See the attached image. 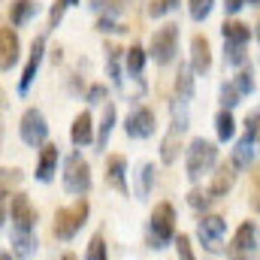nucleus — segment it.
I'll return each mask as SVG.
<instances>
[{
    "instance_id": "nucleus-1",
    "label": "nucleus",
    "mask_w": 260,
    "mask_h": 260,
    "mask_svg": "<svg viewBox=\"0 0 260 260\" xmlns=\"http://www.w3.org/2000/svg\"><path fill=\"white\" fill-rule=\"evenodd\" d=\"M88 212H91V206H88L85 197H79L73 206L58 209V212H55V227H52V233H55L58 239H73V236L82 230V224L88 221Z\"/></svg>"
},
{
    "instance_id": "nucleus-2",
    "label": "nucleus",
    "mask_w": 260,
    "mask_h": 260,
    "mask_svg": "<svg viewBox=\"0 0 260 260\" xmlns=\"http://www.w3.org/2000/svg\"><path fill=\"white\" fill-rule=\"evenodd\" d=\"M151 245L154 248H164L167 242H173L176 239V209H173V203H157L154 209H151Z\"/></svg>"
},
{
    "instance_id": "nucleus-3",
    "label": "nucleus",
    "mask_w": 260,
    "mask_h": 260,
    "mask_svg": "<svg viewBox=\"0 0 260 260\" xmlns=\"http://www.w3.org/2000/svg\"><path fill=\"white\" fill-rule=\"evenodd\" d=\"M64 188L76 197H85L91 191V167L79 151H73L64 164Z\"/></svg>"
},
{
    "instance_id": "nucleus-4",
    "label": "nucleus",
    "mask_w": 260,
    "mask_h": 260,
    "mask_svg": "<svg viewBox=\"0 0 260 260\" xmlns=\"http://www.w3.org/2000/svg\"><path fill=\"white\" fill-rule=\"evenodd\" d=\"M218 164V148H215V142H209V139H194L191 145H188V179H200L203 173H209L212 167Z\"/></svg>"
},
{
    "instance_id": "nucleus-5",
    "label": "nucleus",
    "mask_w": 260,
    "mask_h": 260,
    "mask_svg": "<svg viewBox=\"0 0 260 260\" xmlns=\"http://www.w3.org/2000/svg\"><path fill=\"white\" fill-rule=\"evenodd\" d=\"M257 254V224L254 221H242L227 245V257L230 260H254Z\"/></svg>"
},
{
    "instance_id": "nucleus-6",
    "label": "nucleus",
    "mask_w": 260,
    "mask_h": 260,
    "mask_svg": "<svg viewBox=\"0 0 260 260\" xmlns=\"http://www.w3.org/2000/svg\"><path fill=\"white\" fill-rule=\"evenodd\" d=\"M176 49H179V24L157 27L154 37H151V58H154V64L167 67L176 58Z\"/></svg>"
},
{
    "instance_id": "nucleus-7",
    "label": "nucleus",
    "mask_w": 260,
    "mask_h": 260,
    "mask_svg": "<svg viewBox=\"0 0 260 260\" xmlns=\"http://www.w3.org/2000/svg\"><path fill=\"white\" fill-rule=\"evenodd\" d=\"M18 136L24 145L37 148V145H46V136H49V124H46V115L40 109H24L21 115V124H18Z\"/></svg>"
},
{
    "instance_id": "nucleus-8",
    "label": "nucleus",
    "mask_w": 260,
    "mask_h": 260,
    "mask_svg": "<svg viewBox=\"0 0 260 260\" xmlns=\"http://www.w3.org/2000/svg\"><path fill=\"white\" fill-rule=\"evenodd\" d=\"M197 233H200V239H203V245L209 251H218L221 248V239L227 233V221L221 215H203L200 224H197Z\"/></svg>"
},
{
    "instance_id": "nucleus-9",
    "label": "nucleus",
    "mask_w": 260,
    "mask_h": 260,
    "mask_svg": "<svg viewBox=\"0 0 260 260\" xmlns=\"http://www.w3.org/2000/svg\"><path fill=\"white\" fill-rule=\"evenodd\" d=\"M9 218L15 221V230H34L37 227V209L27 194H12L9 200Z\"/></svg>"
},
{
    "instance_id": "nucleus-10",
    "label": "nucleus",
    "mask_w": 260,
    "mask_h": 260,
    "mask_svg": "<svg viewBox=\"0 0 260 260\" xmlns=\"http://www.w3.org/2000/svg\"><path fill=\"white\" fill-rule=\"evenodd\" d=\"M154 127H157V118H154V109H148V106H139L124 124L130 139H148V136H154Z\"/></svg>"
},
{
    "instance_id": "nucleus-11",
    "label": "nucleus",
    "mask_w": 260,
    "mask_h": 260,
    "mask_svg": "<svg viewBox=\"0 0 260 260\" xmlns=\"http://www.w3.org/2000/svg\"><path fill=\"white\" fill-rule=\"evenodd\" d=\"M43 55H46V37H37L34 46H30V58H27V64L21 70V79H18V91L21 94L30 91V85H34V79L40 73V64H43Z\"/></svg>"
},
{
    "instance_id": "nucleus-12",
    "label": "nucleus",
    "mask_w": 260,
    "mask_h": 260,
    "mask_svg": "<svg viewBox=\"0 0 260 260\" xmlns=\"http://www.w3.org/2000/svg\"><path fill=\"white\" fill-rule=\"evenodd\" d=\"M18 52H21L18 34L12 27H0V70H9L18 64Z\"/></svg>"
},
{
    "instance_id": "nucleus-13",
    "label": "nucleus",
    "mask_w": 260,
    "mask_h": 260,
    "mask_svg": "<svg viewBox=\"0 0 260 260\" xmlns=\"http://www.w3.org/2000/svg\"><path fill=\"white\" fill-rule=\"evenodd\" d=\"M58 157H61L58 145L46 142V145L40 148V160H37V179H40V182H52V176L58 173Z\"/></svg>"
},
{
    "instance_id": "nucleus-14",
    "label": "nucleus",
    "mask_w": 260,
    "mask_h": 260,
    "mask_svg": "<svg viewBox=\"0 0 260 260\" xmlns=\"http://www.w3.org/2000/svg\"><path fill=\"white\" fill-rule=\"evenodd\" d=\"M209 67H212V46L203 34H197L191 40V70L203 76V73H209Z\"/></svg>"
},
{
    "instance_id": "nucleus-15",
    "label": "nucleus",
    "mask_w": 260,
    "mask_h": 260,
    "mask_svg": "<svg viewBox=\"0 0 260 260\" xmlns=\"http://www.w3.org/2000/svg\"><path fill=\"white\" fill-rule=\"evenodd\" d=\"M124 173H127V160H124V154H109V157H106V182H109L115 191H121V194H127Z\"/></svg>"
},
{
    "instance_id": "nucleus-16",
    "label": "nucleus",
    "mask_w": 260,
    "mask_h": 260,
    "mask_svg": "<svg viewBox=\"0 0 260 260\" xmlns=\"http://www.w3.org/2000/svg\"><path fill=\"white\" fill-rule=\"evenodd\" d=\"M233 182H236V170L233 167H218V173H212V182H209V197L212 200H218V197H227L230 194V188H233Z\"/></svg>"
},
{
    "instance_id": "nucleus-17",
    "label": "nucleus",
    "mask_w": 260,
    "mask_h": 260,
    "mask_svg": "<svg viewBox=\"0 0 260 260\" xmlns=\"http://www.w3.org/2000/svg\"><path fill=\"white\" fill-rule=\"evenodd\" d=\"M70 139H73V145H79V148L94 139V118H91V112H79V115L73 118Z\"/></svg>"
},
{
    "instance_id": "nucleus-18",
    "label": "nucleus",
    "mask_w": 260,
    "mask_h": 260,
    "mask_svg": "<svg viewBox=\"0 0 260 260\" xmlns=\"http://www.w3.org/2000/svg\"><path fill=\"white\" fill-rule=\"evenodd\" d=\"M221 34H224V43L227 46H245L251 40V27L242 24V21H233V18L221 24Z\"/></svg>"
},
{
    "instance_id": "nucleus-19",
    "label": "nucleus",
    "mask_w": 260,
    "mask_h": 260,
    "mask_svg": "<svg viewBox=\"0 0 260 260\" xmlns=\"http://www.w3.org/2000/svg\"><path fill=\"white\" fill-rule=\"evenodd\" d=\"M37 239L34 230H12V257H34Z\"/></svg>"
},
{
    "instance_id": "nucleus-20",
    "label": "nucleus",
    "mask_w": 260,
    "mask_h": 260,
    "mask_svg": "<svg viewBox=\"0 0 260 260\" xmlns=\"http://www.w3.org/2000/svg\"><path fill=\"white\" fill-rule=\"evenodd\" d=\"M191 73H194L191 67H179V73H176V100H182V103H188L194 97V76Z\"/></svg>"
},
{
    "instance_id": "nucleus-21",
    "label": "nucleus",
    "mask_w": 260,
    "mask_h": 260,
    "mask_svg": "<svg viewBox=\"0 0 260 260\" xmlns=\"http://www.w3.org/2000/svg\"><path fill=\"white\" fill-rule=\"evenodd\" d=\"M21 185V170L18 167H0V203L6 197H12V191Z\"/></svg>"
},
{
    "instance_id": "nucleus-22",
    "label": "nucleus",
    "mask_w": 260,
    "mask_h": 260,
    "mask_svg": "<svg viewBox=\"0 0 260 260\" xmlns=\"http://www.w3.org/2000/svg\"><path fill=\"white\" fill-rule=\"evenodd\" d=\"M34 12H37V3H34V0H12V3H9V21H12L15 27L24 24Z\"/></svg>"
},
{
    "instance_id": "nucleus-23",
    "label": "nucleus",
    "mask_w": 260,
    "mask_h": 260,
    "mask_svg": "<svg viewBox=\"0 0 260 260\" xmlns=\"http://www.w3.org/2000/svg\"><path fill=\"white\" fill-rule=\"evenodd\" d=\"M215 133H218L221 142H227V139L236 136V118L230 115V109H221V112L215 115Z\"/></svg>"
},
{
    "instance_id": "nucleus-24",
    "label": "nucleus",
    "mask_w": 260,
    "mask_h": 260,
    "mask_svg": "<svg viewBox=\"0 0 260 260\" xmlns=\"http://www.w3.org/2000/svg\"><path fill=\"white\" fill-rule=\"evenodd\" d=\"M179 151H182V139H179V133L173 130V133H167L164 142H160V160H164V164H176V160H179Z\"/></svg>"
},
{
    "instance_id": "nucleus-25",
    "label": "nucleus",
    "mask_w": 260,
    "mask_h": 260,
    "mask_svg": "<svg viewBox=\"0 0 260 260\" xmlns=\"http://www.w3.org/2000/svg\"><path fill=\"white\" fill-rule=\"evenodd\" d=\"M251 136H245V139H239V145L233 148V170H245V167H251Z\"/></svg>"
},
{
    "instance_id": "nucleus-26",
    "label": "nucleus",
    "mask_w": 260,
    "mask_h": 260,
    "mask_svg": "<svg viewBox=\"0 0 260 260\" xmlns=\"http://www.w3.org/2000/svg\"><path fill=\"white\" fill-rule=\"evenodd\" d=\"M112 124H115V106L106 103V109H103V121H100V133H97V145H100V148H106L109 133H112Z\"/></svg>"
},
{
    "instance_id": "nucleus-27",
    "label": "nucleus",
    "mask_w": 260,
    "mask_h": 260,
    "mask_svg": "<svg viewBox=\"0 0 260 260\" xmlns=\"http://www.w3.org/2000/svg\"><path fill=\"white\" fill-rule=\"evenodd\" d=\"M124 64H127V73L139 76L142 67H145V49H142V46H130L127 55H124Z\"/></svg>"
},
{
    "instance_id": "nucleus-28",
    "label": "nucleus",
    "mask_w": 260,
    "mask_h": 260,
    "mask_svg": "<svg viewBox=\"0 0 260 260\" xmlns=\"http://www.w3.org/2000/svg\"><path fill=\"white\" fill-rule=\"evenodd\" d=\"M85 260H109V251H106V239H103V233L91 236L88 251H85Z\"/></svg>"
},
{
    "instance_id": "nucleus-29",
    "label": "nucleus",
    "mask_w": 260,
    "mask_h": 260,
    "mask_svg": "<svg viewBox=\"0 0 260 260\" xmlns=\"http://www.w3.org/2000/svg\"><path fill=\"white\" fill-rule=\"evenodd\" d=\"M215 0H188V9H191V18L194 21H206L209 12H212Z\"/></svg>"
},
{
    "instance_id": "nucleus-30",
    "label": "nucleus",
    "mask_w": 260,
    "mask_h": 260,
    "mask_svg": "<svg viewBox=\"0 0 260 260\" xmlns=\"http://www.w3.org/2000/svg\"><path fill=\"white\" fill-rule=\"evenodd\" d=\"M233 88H236L239 94H251V91H254V73H251L248 67H242L239 76H236V82H233Z\"/></svg>"
},
{
    "instance_id": "nucleus-31",
    "label": "nucleus",
    "mask_w": 260,
    "mask_h": 260,
    "mask_svg": "<svg viewBox=\"0 0 260 260\" xmlns=\"http://www.w3.org/2000/svg\"><path fill=\"white\" fill-rule=\"evenodd\" d=\"M176 6H179V0H151V3H148V15L160 18V15H167L170 9H176Z\"/></svg>"
},
{
    "instance_id": "nucleus-32",
    "label": "nucleus",
    "mask_w": 260,
    "mask_h": 260,
    "mask_svg": "<svg viewBox=\"0 0 260 260\" xmlns=\"http://www.w3.org/2000/svg\"><path fill=\"white\" fill-rule=\"evenodd\" d=\"M151 182H154V167L151 164H142V170H139V194L142 197L151 191Z\"/></svg>"
},
{
    "instance_id": "nucleus-33",
    "label": "nucleus",
    "mask_w": 260,
    "mask_h": 260,
    "mask_svg": "<svg viewBox=\"0 0 260 260\" xmlns=\"http://www.w3.org/2000/svg\"><path fill=\"white\" fill-rule=\"evenodd\" d=\"M224 61L233 67H242L245 64V46H227L224 49Z\"/></svg>"
},
{
    "instance_id": "nucleus-34",
    "label": "nucleus",
    "mask_w": 260,
    "mask_h": 260,
    "mask_svg": "<svg viewBox=\"0 0 260 260\" xmlns=\"http://www.w3.org/2000/svg\"><path fill=\"white\" fill-rule=\"evenodd\" d=\"M176 251H179V260H194V248H191V239L185 233L176 236Z\"/></svg>"
},
{
    "instance_id": "nucleus-35",
    "label": "nucleus",
    "mask_w": 260,
    "mask_h": 260,
    "mask_svg": "<svg viewBox=\"0 0 260 260\" xmlns=\"http://www.w3.org/2000/svg\"><path fill=\"white\" fill-rule=\"evenodd\" d=\"M239 91L233 88V85H221V103H224V109H233L236 103H239Z\"/></svg>"
},
{
    "instance_id": "nucleus-36",
    "label": "nucleus",
    "mask_w": 260,
    "mask_h": 260,
    "mask_svg": "<svg viewBox=\"0 0 260 260\" xmlns=\"http://www.w3.org/2000/svg\"><path fill=\"white\" fill-rule=\"evenodd\" d=\"M209 203H212V197H209V191H191L188 194V206L191 209H209Z\"/></svg>"
},
{
    "instance_id": "nucleus-37",
    "label": "nucleus",
    "mask_w": 260,
    "mask_h": 260,
    "mask_svg": "<svg viewBox=\"0 0 260 260\" xmlns=\"http://www.w3.org/2000/svg\"><path fill=\"white\" fill-rule=\"evenodd\" d=\"M106 52H109V76H112L115 82H121V70H118V52H121V49H115V46H109Z\"/></svg>"
},
{
    "instance_id": "nucleus-38",
    "label": "nucleus",
    "mask_w": 260,
    "mask_h": 260,
    "mask_svg": "<svg viewBox=\"0 0 260 260\" xmlns=\"http://www.w3.org/2000/svg\"><path fill=\"white\" fill-rule=\"evenodd\" d=\"M88 103H106V85H91L88 88Z\"/></svg>"
},
{
    "instance_id": "nucleus-39",
    "label": "nucleus",
    "mask_w": 260,
    "mask_h": 260,
    "mask_svg": "<svg viewBox=\"0 0 260 260\" xmlns=\"http://www.w3.org/2000/svg\"><path fill=\"white\" fill-rule=\"evenodd\" d=\"M64 0H55V6H52V15H49V24H52V27H58V24H61V18H64Z\"/></svg>"
},
{
    "instance_id": "nucleus-40",
    "label": "nucleus",
    "mask_w": 260,
    "mask_h": 260,
    "mask_svg": "<svg viewBox=\"0 0 260 260\" xmlns=\"http://www.w3.org/2000/svg\"><path fill=\"white\" fill-rule=\"evenodd\" d=\"M245 3H248V0H224V9H227L230 15H236V12H239Z\"/></svg>"
},
{
    "instance_id": "nucleus-41",
    "label": "nucleus",
    "mask_w": 260,
    "mask_h": 260,
    "mask_svg": "<svg viewBox=\"0 0 260 260\" xmlns=\"http://www.w3.org/2000/svg\"><path fill=\"white\" fill-rule=\"evenodd\" d=\"M97 30H103V34H106V30H121V27H118L112 18H100V21H97Z\"/></svg>"
},
{
    "instance_id": "nucleus-42",
    "label": "nucleus",
    "mask_w": 260,
    "mask_h": 260,
    "mask_svg": "<svg viewBox=\"0 0 260 260\" xmlns=\"http://www.w3.org/2000/svg\"><path fill=\"white\" fill-rule=\"evenodd\" d=\"M251 206H254V212H260V176L254 182V191H251Z\"/></svg>"
},
{
    "instance_id": "nucleus-43",
    "label": "nucleus",
    "mask_w": 260,
    "mask_h": 260,
    "mask_svg": "<svg viewBox=\"0 0 260 260\" xmlns=\"http://www.w3.org/2000/svg\"><path fill=\"white\" fill-rule=\"evenodd\" d=\"M6 218H9V215H6V209H3V203H0V227L6 224Z\"/></svg>"
},
{
    "instance_id": "nucleus-44",
    "label": "nucleus",
    "mask_w": 260,
    "mask_h": 260,
    "mask_svg": "<svg viewBox=\"0 0 260 260\" xmlns=\"http://www.w3.org/2000/svg\"><path fill=\"white\" fill-rule=\"evenodd\" d=\"M254 37H257V43H260V18H257V24H254Z\"/></svg>"
},
{
    "instance_id": "nucleus-45",
    "label": "nucleus",
    "mask_w": 260,
    "mask_h": 260,
    "mask_svg": "<svg viewBox=\"0 0 260 260\" xmlns=\"http://www.w3.org/2000/svg\"><path fill=\"white\" fill-rule=\"evenodd\" d=\"M61 260H79V257H76V254H64Z\"/></svg>"
},
{
    "instance_id": "nucleus-46",
    "label": "nucleus",
    "mask_w": 260,
    "mask_h": 260,
    "mask_svg": "<svg viewBox=\"0 0 260 260\" xmlns=\"http://www.w3.org/2000/svg\"><path fill=\"white\" fill-rule=\"evenodd\" d=\"M76 3H79V0H64V6H76Z\"/></svg>"
},
{
    "instance_id": "nucleus-47",
    "label": "nucleus",
    "mask_w": 260,
    "mask_h": 260,
    "mask_svg": "<svg viewBox=\"0 0 260 260\" xmlns=\"http://www.w3.org/2000/svg\"><path fill=\"white\" fill-rule=\"evenodd\" d=\"M0 260H15L12 254H0Z\"/></svg>"
},
{
    "instance_id": "nucleus-48",
    "label": "nucleus",
    "mask_w": 260,
    "mask_h": 260,
    "mask_svg": "<svg viewBox=\"0 0 260 260\" xmlns=\"http://www.w3.org/2000/svg\"><path fill=\"white\" fill-rule=\"evenodd\" d=\"M91 3H94V6H103V0H91Z\"/></svg>"
},
{
    "instance_id": "nucleus-49",
    "label": "nucleus",
    "mask_w": 260,
    "mask_h": 260,
    "mask_svg": "<svg viewBox=\"0 0 260 260\" xmlns=\"http://www.w3.org/2000/svg\"><path fill=\"white\" fill-rule=\"evenodd\" d=\"M0 145H3V124H0Z\"/></svg>"
},
{
    "instance_id": "nucleus-50",
    "label": "nucleus",
    "mask_w": 260,
    "mask_h": 260,
    "mask_svg": "<svg viewBox=\"0 0 260 260\" xmlns=\"http://www.w3.org/2000/svg\"><path fill=\"white\" fill-rule=\"evenodd\" d=\"M251 6H260V0H251Z\"/></svg>"
}]
</instances>
